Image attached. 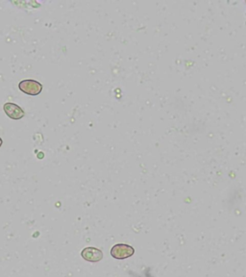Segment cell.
Segmentation results:
<instances>
[{
	"instance_id": "6da1fadb",
	"label": "cell",
	"mask_w": 246,
	"mask_h": 277,
	"mask_svg": "<svg viewBox=\"0 0 246 277\" xmlns=\"http://www.w3.org/2000/svg\"><path fill=\"white\" fill-rule=\"evenodd\" d=\"M19 88L23 93L29 96H39L43 91V85L40 82L31 79L22 81L19 84Z\"/></svg>"
},
{
	"instance_id": "7a4b0ae2",
	"label": "cell",
	"mask_w": 246,
	"mask_h": 277,
	"mask_svg": "<svg viewBox=\"0 0 246 277\" xmlns=\"http://www.w3.org/2000/svg\"><path fill=\"white\" fill-rule=\"evenodd\" d=\"M135 254V249L129 245L118 244L115 245L111 250V255L115 259L124 260L129 257H132Z\"/></svg>"
},
{
	"instance_id": "3957f363",
	"label": "cell",
	"mask_w": 246,
	"mask_h": 277,
	"mask_svg": "<svg viewBox=\"0 0 246 277\" xmlns=\"http://www.w3.org/2000/svg\"><path fill=\"white\" fill-rule=\"evenodd\" d=\"M81 256L87 262L98 263V262H100L103 259V252H101L98 249H97V248L88 247V248H85L82 251Z\"/></svg>"
},
{
	"instance_id": "277c9868",
	"label": "cell",
	"mask_w": 246,
	"mask_h": 277,
	"mask_svg": "<svg viewBox=\"0 0 246 277\" xmlns=\"http://www.w3.org/2000/svg\"><path fill=\"white\" fill-rule=\"evenodd\" d=\"M3 109L5 114L12 120H21L25 116V111L15 103H5Z\"/></svg>"
},
{
	"instance_id": "5b68a950",
	"label": "cell",
	"mask_w": 246,
	"mask_h": 277,
	"mask_svg": "<svg viewBox=\"0 0 246 277\" xmlns=\"http://www.w3.org/2000/svg\"><path fill=\"white\" fill-rule=\"evenodd\" d=\"M2 144H3V141H2V139L0 138V148H1V146H2Z\"/></svg>"
}]
</instances>
